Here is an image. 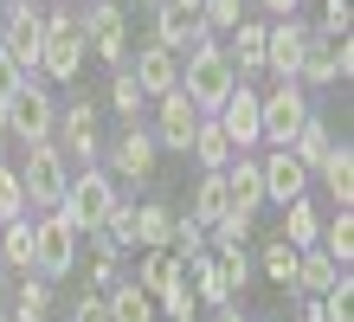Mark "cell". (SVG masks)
I'll return each instance as SVG.
<instances>
[{"instance_id":"obj_1","label":"cell","mask_w":354,"mask_h":322,"mask_svg":"<svg viewBox=\"0 0 354 322\" xmlns=\"http://www.w3.org/2000/svg\"><path fill=\"white\" fill-rule=\"evenodd\" d=\"M232 84H239V71H232V58H225L219 39H200V46L180 52V97L194 103L200 116H213L219 103L232 97Z\"/></svg>"},{"instance_id":"obj_2","label":"cell","mask_w":354,"mask_h":322,"mask_svg":"<svg viewBox=\"0 0 354 322\" xmlns=\"http://www.w3.org/2000/svg\"><path fill=\"white\" fill-rule=\"evenodd\" d=\"M316 116V103H309V84L297 78H277V91L258 97V142L264 148H290V136Z\"/></svg>"},{"instance_id":"obj_3","label":"cell","mask_w":354,"mask_h":322,"mask_svg":"<svg viewBox=\"0 0 354 322\" xmlns=\"http://www.w3.org/2000/svg\"><path fill=\"white\" fill-rule=\"evenodd\" d=\"M77 251H84V232H77L58 206H46L32 220V271L46 277V284H58V277L77 265Z\"/></svg>"},{"instance_id":"obj_4","label":"cell","mask_w":354,"mask_h":322,"mask_svg":"<svg viewBox=\"0 0 354 322\" xmlns=\"http://www.w3.org/2000/svg\"><path fill=\"white\" fill-rule=\"evenodd\" d=\"M0 129H7V142H58V103H52V91H39V84L26 78L7 103H0Z\"/></svg>"},{"instance_id":"obj_5","label":"cell","mask_w":354,"mask_h":322,"mask_svg":"<svg viewBox=\"0 0 354 322\" xmlns=\"http://www.w3.org/2000/svg\"><path fill=\"white\" fill-rule=\"evenodd\" d=\"M116 206H122V200H116V181L103 175V168H84L77 181H65V200H58V213H65L84 239H91V232H103V220H110Z\"/></svg>"},{"instance_id":"obj_6","label":"cell","mask_w":354,"mask_h":322,"mask_svg":"<svg viewBox=\"0 0 354 322\" xmlns=\"http://www.w3.org/2000/svg\"><path fill=\"white\" fill-rule=\"evenodd\" d=\"M39 71L52 84H77L84 78V33H77V13L58 7L46 13V46H39Z\"/></svg>"},{"instance_id":"obj_7","label":"cell","mask_w":354,"mask_h":322,"mask_svg":"<svg viewBox=\"0 0 354 322\" xmlns=\"http://www.w3.org/2000/svg\"><path fill=\"white\" fill-rule=\"evenodd\" d=\"M19 187H26V206H58L65 200V148L58 142H26V161L13 168Z\"/></svg>"},{"instance_id":"obj_8","label":"cell","mask_w":354,"mask_h":322,"mask_svg":"<svg viewBox=\"0 0 354 322\" xmlns=\"http://www.w3.org/2000/svg\"><path fill=\"white\" fill-rule=\"evenodd\" d=\"M348 78H354V46H348V33L309 26V46H303V64H297V84H348Z\"/></svg>"},{"instance_id":"obj_9","label":"cell","mask_w":354,"mask_h":322,"mask_svg":"<svg viewBox=\"0 0 354 322\" xmlns=\"http://www.w3.org/2000/svg\"><path fill=\"white\" fill-rule=\"evenodd\" d=\"M77 33H84V52L110 58L116 71L129 64V26H122V7H116V0H97V7L77 19Z\"/></svg>"},{"instance_id":"obj_10","label":"cell","mask_w":354,"mask_h":322,"mask_svg":"<svg viewBox=\"0 0 354 322\" xmlns=\"http://www.w3.org/2000/svg\"><path fill=\"white\" fill-rule=\"evenodd\" d=\"M39 46H46V13L13 0L7 19H0V52H7L13 64H26V71H39Z\"/></svg>"},{"instance_id":"obj_11","label":"cell","mask_w":354,"mask_h":322,"mask_svg":"<svg viewBox=\"0 0 354 322\" xmlns=\"http://www.w3.org/2000/svg\"><path fill=\"white\" fill-rule=\"evenodd\" d=\"M258 175H264V200L270 206H290L309 193V168L290 155V148H270V155H258Z\"/></svg>"},{"instance_id":"obj_12","label":"cell","mask_w":354,"mask_h":322,"mask_svg":"<svg viewBox=\"0 0 354 322\" xmlns=\"http://www.w3.org/2000/svg\"><path fill=\"white\" fill-rule=\"evenodd\" d=\"M194 129H200V110H194V103L180 97V84H174L168 97H155V129H149V136H155L161 148H174V155H187Z\"/></svg>"},{"instance_id":"obj_13","label":"cell","mask_w":354,"mask_h":322,"mask_svg":"<svg viewBox=\"0 0 354 322\" xmlns=\"http://www.w3.org/2000/svg\"><path fill=\"white\" fill-rule=\"evenodd\" d=\"M303 46H309V26H303L297 13H290V19H277V26H264V64H270L277 78H297Z\"/></svg>"},{"instance_id":"obj_14","label":"cell","mask_w":354,"mask_h":322,"mask_svg":"<svg viewBox=\"0 0 354 322\" xmlns=\"http://www.w3.org/2000/svg\"><path fill=\"white\" fill-rule=\"evenodd\" d=\"M129 78L142 84V97H168L174 84H180V52H168V46H142L136 52V64H129Z\"/></svg>"},{"instance_id":"obj_15","label":"cell","mask_w":354,"mask_h":322,"mask_svg":"<svg viewBox=\"0 0 354 322\" xmlns=\"http://www.w3.org/2000/svg\"><path fill=\"white\" fill-rule=\"evenodd\" d=\"M213 123L232 136V148H258V91H245V78H239L232 97L213 110Z\"/></svg>"},{"instance_id":"obj_16","label":"cell","mask_w":354,"mask_h":322,"mask_svg":"<svg viewBox=\"0 0 354 322\" xmlns=\"http://www.w3.org/2000/svg\"><path fill=\"white\" fill-rule=\"evenodd\" d=\"M200 39H213V33L200 26L194 7H180V0H161V7H155V46L187 52V46H200Z\"/></svg>"},{"instance_id":"obj_17","label":"cell","mask_w":354,"mask_h":322,"mask_svg":"<svg viewBox=\"0 0 354 322\" xmlns=\"http://www.w3.org/2000/svg\"><path fill=\"white\" fill-rule=\"evenodd\" d=\"M180 277H187V265H180V258H174L168 245H142V251H136V277H129L136 290H149V296H161L168 284H180Z\"/></svg>"},{"instance_id":"obj_18","label":"cell","mask_w":354,"mask_h":322,"mask_svg":"<svg viewBox=\"0 0 354 322\" xmlns=\"http://www.w3.org/2000/svg\"><path fill=\"white\" fill-rule=\"evenodd\" d=\"M187 277H194V296H206V303H213V310H232V303H239V284H232V277L219 271L213 245H206V251L194 258V265H187Z\"/></svg>"},{"instance_id":"obj_19","label":"cell","mask_w":354,"mask_h":322,"mask_svg":"<svg viewBox=\"0 0 354 322\" xmlns=\"http://www.w3.org/2000/svg\"><path fill=\"white\" fill-rule=\"evenodd\" d=\"M155 148H161V142L149 136V129L129 123V136L110 148V168H116V175H129V181H149V175H155Z\"/></svg>"},{"instance_id":"obj_20","label":"cell","mask_w":354,"mask_h":322,"mask_svg":"<svg viewBox=\"0 0 354 322\" xmlns=\"http://www.w3.org/2000/svg\"><path fill=\"white\" fill-rule=\"evenodd\" d=\"M58 136H65V155H84V168H91V155H97V103L77 97L71 110L58 116Z\"/></svg>"},{"instance_id":"obj_21","label":"cell","mask_w":354,"mask_h":322,"mask_svg":"<svg viewBox=\"0 0 354 322\" xmlns=\"http://www.w3.org/2000/svg\"><path fill=\"white\" fill-rule=\"evenodd\" d=\"M316 175H322V187H328V200H335V206H354V142H335L322 155Z\"/></svg>"},{"instance_id":"obj_22","label":"cell","mask_w":354,"mask_h":322,"mask_svg":"<svg viewBox=\"0 0 354 322\" xmlns=\"http://www.w3.org/2000/svg\"><path fill=\"white\" fill-rule=\"evenodd\" d=\"M335 277H342V265H335V258H328L322 245H303V251H297V284H290V290L322 296L328 284H335Z\"/></svg>"},{"instance_id":"obj_23","label":"cell","mask_w":354,"mask_h":322,"mask_svg":"<svg viewBox=\"0 0 354 322\" xmlns=\"http://www.w3.org/2000/svg\"><path fill=\"white\" fill-rule=\"evenodd\" d=\"M225 206H232V193H225V175H219V168H206L200 187H194V206H187V220L213 226V220H225Z\"/></svg>"},{"instance_id":"obj_24","label":"cell","mask_w":354,"mask_h":322,"mask_svg":"<svg viewBox=\"0 0 354 322\" xmlns=\"http://www.w3.org/2000/svg\"><path fill=\"white\" fill-rule=\"evenodd\" d=\"M187 155H194L200 168H225V161L239 155V148H232V136H225V129H219L213 116H200V129H194V142H187Z\"/></svg>"},{"instance_id":"obj_25","label":"cell","mask_w":354,"mask_h":322,"mask_svg":"<svg viewBox=\"0 0 354 322\" xmlns=\"http://www.w3.org/2000/svg\"><path fill=\"white\" fill-rule=\"evenodd\" d=\"M328 148H335V129H328L322 116H309V123L297 129V136H290V155H297V161L309 168V175L322 168V155H328Z\"/></svg>"},{"instance_id":"obj_26","label":"cell","mask_w":354,"mask_h":322,"mask_svg":"<svg viewBox=\"0 0 354 322\" xmlns=\"http://www.w3.org/2000/svg\"><path fill=\"white\" fill-rule=\"evenodd\" d=\"M0 265L7 271H32V213L0 226Z\"/></svg>"},{"instance_id":"obj_27","label":"cell","mask_w":354,"mask_h":322,"mask_svg":"<svg viewBox=\"0 0 354 322\" xmlns=\"http://www.w3.org/2000/svg\"><path fill=\"white\" fill-rule=\"evenodd\" d=\"M174 220H180V213H174L168 200L136 206V251H142V245H168V239H174Z\"/></svg>"},{"instance_id":"obj_28","label":"cell","mask_w":354,"mask_h":322,"mask_svg":"<svg viewBox=\"0 0 354 322\" xmlns=\"http://www.w3.org/2000/svg\"><path fill=\"white\" fill-rule=\"evenodd\" d=\"M316 239H322V213L309 206V200H290L283 206V245L303 251V245H316Z\"/></svg>"},{"instance_id":"obj_29","label":"cell","mask_w":354,"mask_h":322,"mask_svg":"<svg viewBox=\"0 0 354 322\" xmlns=\"http://www.w3.org/2000/svg\"><path fill=\"white\" fill-rule=\"evenodd\" d=\"M316 245L348 271V258H354V206H335V220H322V239Z\"/></svg>"},{"instance_id":"obj_30","label":"cell","mask_w":354,"mask_h":322,"mask_svg":"<svg viewBox=\"0 0 354 322\" xmlns=\"http://www.w3.org/2000/svg\"><path fill=\"white\" fill-rule=\"evenodd\" d=\"M103 296H110V316H116V322H155V296H149V290H136V284H110Z\"/></svg>"},{"instance_id":"obj_31","label":"cell","mask_w":354,"mask_h":322,"mask_svg":"<svg viewBox=\"0 0 354 322\" xmlns=\"http://www.w3.org/2000/svg\"><path fill=\"white\" fill-rule=\"evenodd\" d=\"M239 52H225V58H232V71L245 78V71H264V26H258V19H239Z\"/></svg>"},{"instance_id":"obj_32","label":"cell","mask_w":354,"mask_h":322,"mask_svg":"<svg viewBox=\"0 0 354 322\" xmlns=\"http://www.w3.org/2000/svg\"><path fill=\"white\" fill-rule=\"evenodd\" d=\"M52 316V284L39 271H26V290H19V303H13V322H46Z\"/></svg>"},{"instance_id":"obj_33","label":"cell","mask_w":354,"mask_h":322,"mask_svg":"<svg viewBox=\"0 0 354 322\" xmlns=\"http://www.w3.org/2000/svg\"><path fill=\"white\" fill-rule=\"evenodd\" d=\"M316 303H322V322H354V277L342 271L335 284H328V290L316 296Z\"/></svg>"},{"instance_id":"obj_34","label":"cell","mask_w":354,"mask_h":322,"mask_svg":"<svg viewBox=\"0 0 354 322\" xmlns=\"http://www.w3.org/2000/svg\"><path fill=\"white\" fill-rule=\"evenodd\" d=\"M155 310H168V322H194L200 296H194V284H187V277H180V284H168V290L155 296Z\"/></svg>"},{"instance_id":"obj_35","label":"cell","mask_w":354,"mask_h":322,"mask_svg":"<svg viewBox=\"0 0 354 322\" xmlns=\"http://www.w3.org/2000/svg\"><path fill=\"white\" fill-rule=\"evenodd\" d=\"M245 19V0H200V26L206 33H232Z\"/></svg>"},{"instance_id":"obj_36","label":"cell","mask_w":354,"mask_h":322,"mask_svg":"<svg viewBox=\"0 0 354 322\" xmlns=\"http://www.w3.org/2000/svg\"><path fill=\"white\" fill-rule=\"evenodd\" d=\"M168 251L180 258V265H194V258L206 251V226H200V220H174V239H168Z\"/></svg>"},{"instance_id":"obj_37","label":"cell","mask_w":354,"mask_h":322,"mask_svg":"<svg viewBox=\"0 0 354 322\" xmlns=\"http://www.w3.org/2000/svg\"><path fill=\"white\" fill-rule=\"evenodd\" d=\"M264 277L270 284H297V245H264Z\"/></svg>"},{"instance_id":"obj_38","label":"cell","mask_w":354,"mask_h":322,"mask_svg":"<svg viewBox=\"0 0 354 322\" xmlns=\"http://www.w3.org/2000/svg\"><path fill=\"white\" fill-rule=\"evenodd\" d=\"M142 103H149V97H142V84L129 78V64H122V71H116V84H110V110H122V116L136 123V110H142Z\"/></svg>"},{"instance_id":"obj_39","label":"cell","mask_w":354,"mask_h":322,"mask_svg":"<svg viewBox=\"0 0 354 322\" xmlns=\"http://www.w3.org/2000/svg\"><path fill=\"white\" fill-rule=\"evenodd\" d=\"M19 213H26V187H19V175L7 161H0V226L7 220H19Z\"/></svg>"},{"instance_id":"obj_40","label":"cell","mask_w":354,"mask_h":322,"mask_svg":"<svg viewBox=\"0 0 354 322\" xmlns=\"http://www.w3.org/2000/svg\"><path fill=\"white\" fill-rule=\"evenodd\" d=\"M71 322H116V316H110V296H103V290H91V296H77V310H71Z\"/></svg>"},{"instance_id":"obj_41","label":"cell","mask_w":354,"mask_h":322,"mask_svg":"<svg viewBox=\"0 0 354 322\" xmlns=\"http://www.w3.org/2000/svg\"><path fill=\"white\" fill-rule=\"evenodd\" d=\"M26 78H32V71H26V64H13L7 52H0V103H7V97L19 91V84H26Z\"/></svg>"},{"instance_id":"obj_42","label":"cell","mask_w":354,"mask_h":322,"mask_svg":"<svg viewBox=\"0 0 354 322\" xmlns=\"http://www.w3.org/2000/svg\"><path fill=\"white\" fill-rule=\"evenodd\" d=\"M322 33H348V0H328V13H322Z\"/></svg>"},{"instance_id":"obj_43","label":"cell","mask_w":354,"mask_h":322,"mask_svg":"<svg viewBox=\"0 0 354 322\" xmlns=\"http://www.w3.org/2000/svg\"><path fill=\"white\" fill-rule=\"evenodd\" d=\"M297 7H303V0H264V13H277V19H290Z\"/></svg>"},{"instance_id":"obj_44","label":"cell","mask_w":354,"mask_h":322,"mask_svg":"<svg viewBox=\"0 0 354 322\" xmlns=\"http://www.w3.org/2000/svg\"><path fill=\"white\" fill-rule=\"evenodd\" d=\"M303 322H322V303H316V296H303Z\"/></svg>"},{"instance_id":"obj_45","label":"cell","mask_w":354,"mask_h":322,"mask_svg":"<svg viewBox=\"0 0 354 322\" xmlns=\"http://www.w3.org/2000/svg\"><path fill=\"white\" fill-rule=\"evenodd\" d=\"M219 322H245V310H219Z\"/></svg>"},{"instance_id":"obj_46","label":"cell","mask_w":354,"mask_h":322,"mask_svg":"<svg viewBox=\"0 0 354 322\" xmlns=\"http://www.w3.org/2000/svg\"><path fill=\"white\" fill-rule=\"evenodd\" d=\"M19 7H46V0H19Z\"/></svg>"},{"instance_id":"obj_47","label":"cell","mask_w":354,"mask_h":322,"mask_svg":"<svg viewBox=\"0 0 354 322\" xmlns=\"http://www.w3.org/2000/svg\"><path fill=\"white\" fill-rule=\"evenodd\" d=\"M0 148H7V129H0ZM0 161H7V155H0Z\"/></svg>"},{"instance_id":"obj_48","label":"cell","mask_w":354,"mask_h":322,"mask_svg":"<svg viewBox=\"0 0 354 322\" xmlns=\"http://www.w3.org/2000/svg\"><path fill=\"white\" fill-rule=\"evenodd\" d=\"M142 7H161V0H142Z\"/></svg>"},{"instance_id":"obj_49","label":"cell","mask_w":354,"mask_h":322,"mask_svg":"<svg viewBox=\"0 0 354 322\" xmlns=\"http://www.w3.org/2000/svg\"><path fill=\"white\" fill-rule=\"evenodd\" d=\"M0 284H7V265H0Z\"/></svg>"},{"instance_id":"obj_50","label":"cell","mask_w":354,"mask_h":322,"mask_svg":"<svg viewBox=\"0 0 354 322\" xmlns=\"http://www.w3.org/2000/svg\"><path fill=\"white\" fill-rule=\"evenodd\" d=\"M0 322H13V316H0Z\"/></svg>"}]
</instances>
